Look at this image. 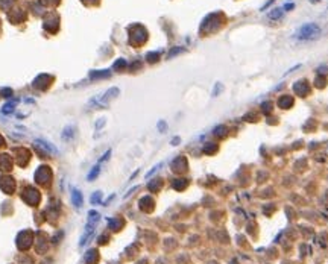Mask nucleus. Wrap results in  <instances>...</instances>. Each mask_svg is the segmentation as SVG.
<instances>
[{
	"instance_id": "nucleus-1",
	"label": "nucleus",
	"mask_w": 328,
	"mask_h": 264,
	"mask_svg": "<svg viewBox=\"0 0 328 264\" xmlns=\"http://www.w3.org/2000/svg\"><path fill=\"white\" fill-rule=\"evenodd\" d=\"M321 35V28L314 23H305L296 31L295 38L299 41H308V40H314Z\"/></svg>"
},
{
	"instance_id": "nucleus-2",
	"label": "nucleus",
	"mask_w": 328,
	"mask_h": 264,
	"mask_svg": "<svg viewBox=\"0 0 328 264\" xmlns=\"http://www.w3.org/2000/svg\"><path fill=\"white\" fill-rule=\"evenodd\" d=\"M97 222H99V214L94 213V211H91V213H90V220H88V223L85 226V232L81 237V243H79L81 246H84L87 243V240L91 237V232H93V229H94V226H96Z\"/></svg>"
},
{
	"instance_id": "nucleus-3",
	"label": "nucleus",
	"mask_w": 328,
	"mask_h": 264,
	"mask_svg": "<svg viewBox=\"0 0 328 264\" xmlns=\"http://www.w3.org/2000/svg\"><path fill=\"white\" fill-rule=\"evenodd\" d=\"M72 199H73V204H75L76 208H79V207L82 205V196H81V193H79L78 190H75L72 193Z\"/></svg>"
},
{
	"instance_id": "nucleus-4",
	"label": "nucleus",
	"mask_w": 328,
	"mask_h": 264,
	"mask_svg": "<svg viewBox=\"0 0 328 264\" xmlns=\"http://www.w3.org/2000/svg\"><path fill=\"white\" fill-rule=\"evenodd\" d=\"M281 15H282V9L281 8H275V9H272L269 12V18L270 20H278V18H281Z\"/></svg>"
},
{
	"instance_id": "nucleus-5",
	"label": "nucleus",
	"mask_w": 328,
	"mask_h": 264,
	"mask_svg": "<svg viewBox=\"0 0 328 264\" xmlns=\"http://www.w3.org/2000/svg\"><path fill=\"white\" fill-rule=\"evenodd\" d=\"M97 173H99V164H97L96 167H93V170H91V173H90V175H88V179H90V181H91L93 178H96V176H97Z\"/></svg>"
},
{
	"instance_id": "nucleus-6",
	"label": "nucleus",
	"mask_w": 328,
	"mask_h": 264,
	"mask_svg": "<svg viewBox=\"0 0 328 264\" xmlns=\"http://www.w3.org/2000/svg\"><path fill=\"white\" fill-rule=\"evenodd\" d=\"M159 167H161V164H158V165H155V167H154V169H152V170H150V172H149L147 175H146V178H149V176H152V173H155V172H157V170L159 169Z\"/></svg>"
},
{
	"instance_id": "nucleus-7",
	"label": "nucleus",
	"mask_w": 328,
	"mask_h": 264,
	"mask_svg": "<svg viewBox=\"0 0 328 264\" xmlns=\"http://www.w3.org/2000/svg\"><path fill=\"white\" fill-rule=\"evenodd\" d=\"M293 6H295V5H292V3H290V5H286L284 8H282V9H286V11H287V9H293Z\"/></svg>"
},
{
	"instance_id": "nucleus-8",
	"label": "nucleus",
	"mask_w": 328,
	"mask_h": 264,
	"mask_svg": "<svg viewBox=\"0 0 328 264\" xmlns=\"http://www.w3.org/2000/svg\"><path fill=\"white\" fill-rule=\"evenodd\" d=\"M310 2H313V3H314V2H317V0H310Z\"/></svg>"
}]
</instances>
